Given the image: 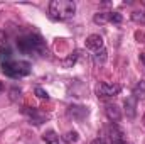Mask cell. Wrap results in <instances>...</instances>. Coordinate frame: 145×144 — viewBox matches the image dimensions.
Segmentation results:
<instances>
[{"instance_id":"obj_1","label":"cell","mask_w":145,"mask_h":144,"mask_svg":"<svg viewBox=\"0 0 145 144\" xmlns=\"http://www.w3.org/2000/svg\"><path fill=\"white\" fill-rule=\"evenodd\" d=\"M76 14V3L72 0H52L49 3V17L52 20H69Z\"/></svg>"},{"instance_id":"obj_2","label":"cell","mask_w":145,"mask_h":144,"mask_svg":"<svg viewBox=\"0 0 145 144\" xmlns=\"http://www.w3.org/2000/svg\"><path fill=\"white\" fill-rule=\"evenodd\" d=\"M17 48L24 54H44L46 44L39 34H24L17 37Z\"/></svg>"},{"instance_id":"obj_3","label":"cell","mask_w":145,"mask_h":144,"mask_svg":"<svg viewBox=\"0 0 145 144\" xmlns=\"http://www.w3.org/2000/svg\"><path fill=\"white\" fill-rule=\"evenodd\" d=\"M2 73L10 76V78H22L27 76L31 73V63L29 61H17V59H7L3 63H0Z\"/></svg>"},{"instance_id":"obj_4","label":"cell","mask_w":145,"mask_h":144,"mask_svg":"<svg viewBox=\"0 0 145 144\" xmlns=\"http://www.w3.org/2000/svg\"><path fill=\"white\" fill-rule=\"evenodd\" d=\"M120 92H121V85H118V83H100V85L96 87V95H98V98H101V100L113 98V97H116Z\"/></svg>"},{"instance_id":"obj_5","label":"cell","mask_w":145,"mask_h":144,"mask_svg":"<svg viewBox=\"0 0 145 144\" xmlns=\"http://www.w3.org/2000/svg\"><path fill=\"white\" fill-rule=\"evenodd\" d=\"M22 114L32 122V124H36V126H40L42 122H46L47 119H49V115L46 114V112H42V110H39L36 107H24L22 108Z\"/></svg>"},{"instance_id":"obj_6","label":"cell","mask_w":145,"mask_h":144,"mask_svg":"<svg viewBox=\"0 0 145 144\" xmlns=\"http://www.w3.org/2000/svg\"><path fill=\"white\" fill-rule=\"evenodd\" d=\"M86 48L91 49L93 53H98L101 49H105V42H103V37L100 34H89L86 37Z\"/></svg>"},{"instance_id":"obj_7","label":"cell","mask_w":145,"mask_h":144,"mask_svg":"<svg viewBox=\"0 0 145 144\" xmlns=\"http://www.w3.org/2000/svg\"><path fill=\"white\" fill-rule=\"evenodd\" d=\"M105 114H106V117H108L113 124H116L121 119V110L118 108V105H115V104H108L105 107Z\"/></svg>"},{"instance_id":"obj_8","label":"cell","mask_w":145,"mask_h":144,"mask_svg":"<svg viewBox=\"0 0 145 144\" xmlns=\"http://www.w3.org/2000/svg\"><path fill=\"white\" fill-rule=\"evenodd\" d=\"M132 97L137 100V102H142L145 100V80H140L135 83L133 90H132Z\"/></svg>"},{"instance_id":"obj_9","label":"cell","mask_w":145,"mask_h":144,"mask_svg":"<svg viewBox=\"0 0 145 144\" xmlns=\"http://www.w3.org/2000/svg\"><path fill=\"white\" fill-rule=\"evenodd\" d=\"M108 136H110V139L113 141V144L123 143V141H121V137H123V131H121L116 124H113V122H111V126L108 127Z\"/></svg>"},{"instance_id":"obj_10","label":"cell","mask_w":145,"mask_h":144,"mask_svg":"<svg viewBox=\"0 0 145 144\" xmlns=\"http://www.w3.org/2000/svg\"><path fill=\"white\" fill-rule=\"evenodd\" d=\"M123 105H125V114H127L128 119H133L137 115V100L133 97H128Z\"/></svg>"},{"instance_id":"obj_11","label":"cell","mask_w":145,"mask_h":144,"mask_svg":"<svg viewBox=\"0 0 145 144\" xmlns=\"http://www.w3.org/2000/svg\"><path fill=\"white\" fill-rule=\"evenodd\" d=\"M42 141L46 144H59V136L54 131H46L42 134Z\"/></svg>"},{"instance_id":"obj_12","label":"cell","mask_w":145,"mask_h":144,"mask_svg":"<svg viewBox=\"0 0 145 144\" xmlns=\"http://www.w3.org/2000/svg\"><path fill=\"white\" fill-rule=\"evenodd\" d=\"M132 20H133L135 24L145 26V12L144 10H133V12H132Z\"/></svg>"},{"instance_id":"obj_13","label":"cell","mask_w":145,"mask_h":144,"mask_svg":"<svg viewBox=\"0 0 145 144\" xmlns=\"http://www.w3.org/2000/svg\"><path fill=\"white\" fill-rule=\"evenodd\" d=\"M78 58H79V51H74L71 56H68V58L63 61V66H64V68H71L72 65L78 61Z\"/></svg>"},{"instance_id":"obj_14","label":"cell","mask_w":145,"mask_h":144,"mask_svg":"<svg viewBox=\"0 0 145 144\" xmlns=\"http://www.w3.org/2000/svg\"><path fill=\"white\" fill-rule=\"evenodd\" d=\"M93 59H95L96 65H103L106 61V49H101L98 53H93Z\"/></svg>"},{"instance_id":"obj_15","label":"cell","mask_w":145,"mask_h":144,"mask_svg":"<svg viewBox=\"0 0 145 144\" xmlns=\"http://www.w3.org/2000/svg\"><path fill=\"white\" fill-rule=\"evenodd\" d=\"M64 141L68 144H76L79 141V136H78V132H74V131H69V132H66L64 134Z\"/></svg>"},{"instance_id":"obj_16","label":"cell","mask_w":145,"mask_h":144,"mask_svg":"<svg viewBox=\"0 0 145 144\" xmlns=\"http://www.w3.org/2000/svg\"><path fill=\"white\" fill-rule=\"evenodd\" d=\"M93 20H95L96 24H105V22H108V12H98V14H95Z\"/></svg>"},{"instance_id":"obj_17","label":"cell","mask_w":145,"mask_h":144,"mask_svg":"<svg viewBox=\"0 0 145 144\" xmlns=\"http://www.w3.org/2000/svg\"><path fill=\"white\" fill-rule=\"evenodd\" d=\"M121 20H123L121 14H118V12H108V22H113V24H120Z\"/></svg>"},{"instance_id":"obj_18","label":"cell","mask_w":145,"mask_h":144,"mask_svg":"<svg viewBox=\"0 0 145 144\" xmlns=\"http://www.w3.org/2000/svg\"><path fill=\"white\" fill-rule=\"evenodd\" d=\"M79 110H81V115H83V117L88 115V110H86L84 107H79ZM76 112H78V107H76V105H74V107H69V110H68V114L72 115V117H76Z\"/></svg>"},{"instance_id":"obj_19","label":"cell","mask_w":145,"mask_h":144,"mask_svg":"<svg viewBox=\"0 0 145 144\" xmlns=\"http://www.w3.org/2000/svg\"><path fill=\"white\" fill-rule=\"evenodd\" d=\"M20 88H17V87H14V88H10V98L12 100H17V98H20Z\"/></svg>"},{"instance_id":"obj_20","label":"cell","mask_w":145,"mask_h":144,"mask_svg":"<svg viewBox=\"0 0 145 144\" xmlns=\"http://www.w3.org/2000/svg\"><path fill=\"white\" fill-rule=\"evenodd\" d=\"M36 93H37V97H39V98H44V100H47V98H49L47 92H44L40 87H37V88H36Z\"/></svg>"},{"instance_id":"obj_21","label":"cell","mask_w":145,"mask_h":144,"mask_svg":"<svg viewBox=\"0 0 145 144\" xmlns=\"http://www.w3.org/2000/svg\"><path fill=\"white\" fill-rule=\"evenodd\" d=\"M91 144H105V141L98 137V139H95V141H91Z\"/></svg>"},{"instance_id":"obj_22","label":"cell","mask_w":145,"mask_h":144,"mask_svg":"<svg viewBox=\"0 0 145 144\" xmlns=\"http://www.w3.org/2000/svg\"><path fill=\"white\" fill-rule=\"evenodd\" d=\"M140 61L144 63V66H145V53H140Z\"/></svg>"},{"instance_id":"obj_23","label":"cell","mask_w":145,"mask_h":144,"mask_svg":"<svg viewBox=\"0 0 145 144\" xmlns=\"http://www.w3.org/2000/svg\"><path fill=\"white\" fill-rule=\"evenodd\" d=\"M2 90H3V85H2V81H0V92H2Z\"/></svg>"},{"instance_id":"obj_24","label":"cell","mask_w":145,"mask_h":144,"mask_svg":"<svg viewBox=\"0 0 145 144\" xmlns=\"http://www.w3.org/2000/svg\"><path fill=\"white\" fill-rule=\"evenodd\" d=\"M116 144H127V143H116Z\"/></svg>"},{"instance_id":"obj_25","label":"cell","mask_w":145,"mask_h":144,"mask_svg":"<svg viewBox=\"0 0 145 144\" xmlns=\"http://www.w3.org/2000/svg\"><path fill=\"white\" fill-rule=\"evenodd\" d=\"M144 5H145V0H144Z\"/></svg>"}]
</instances>
